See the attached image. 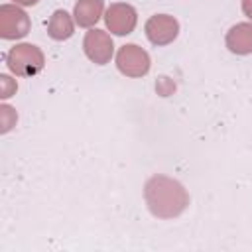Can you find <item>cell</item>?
I'll return each mask as SVG.
<instances>
[{
  "mask_svg": "<svg viewBox=\"0 0 252 252\" xmlns=\"http://www.w3.org/2000/svg\"><path fill=\"white\" fill-rule=\"evenodd\" d=\"M144 199L148 211L156 219H175L189 207V193L173 177L152 175L144 185Z\"/></svg>",
  "mask_w": 252,
  "mask_h": 252,
  "instance_id": "1",
  "label": "cell"
},
{
  "mask_svg": "<svg viewBox=\"0 0 252 252\" xmlns=\"http://www.w3.org/2000/svg\"><path fill=\"white\" fill-rule=\"evenodd\" d=\"M6 65L16 77H33L45 67V55L33 43H16L6 55Z\"/></svg>",
  "mask_w": 252,
  "mask_h": 252,
  "instance_id": "2",
  "label": "cell"
},
{
  "mask_svg": "<svg viewBox=\"0 0 252 252\" xmlns=\"http://www.w3.org/2000/svg\"><path fill=\"white\" fill-rule=\"evenodd\" d=\"M116 67L122 75L130 77V79H140V77L148 75V71L152 67V59L144 47H140L136 43H124L116 53Z\"/></svg>",
  "mask_w": 252,
  "mask_h": 252,
  "instance_id": "3",
  "label": "cell"
},
{
  "mask_svg": "<svg viewBox=\"0 0 252 252\" xmlns=\"http://www.w3.org/2000/svg\"><path fill=\"white\" fill-rule=\"evenodd\" d=\"M30 16L18 4L0 6V37L2 39H22L30 33Z\"/></svg>",
  "mask_w": 252,
  "mask_h": 252,
  "instance_id": "4",
  "label": "cell"
},
{
  "mask_svg": "<svg viewBox=\"0 0 252 252\" xmlns=\"http://www.w3.org/2000/svg\"><path fill=\"white\" fill-rule=\"evenodd\" d=\"M83 51L94 65H106V63H110V59L114 55V41L108 32L91 28L85 33Z\"/></svg>",
  "mask_w": 252,
  "mask_h": 252,
  "instance_id": "5",
  "label": "cell"
},
{
  "mask_svg": "<svg viewBox=\"0 0 252 252\" xmlns=\"http://www.w3.org/2000/svg\"><path fill=\"white\" fill-rule=\"evenodd\" d=\"M144 32L150 43L163 47V45L173 43L175 37L179 35V22L169 14H154L148 18Z\"/></svg>",
  "mask_w": 252,
  "mask_h": 252,
  "instance_id": "6",
  "label": "cell"
},
{
  "mask_svg": "<svg viewBox=\"0 0 252 252\" xmlns=\"http://www.w3.org/2000/svg\"><path fill=\"white\" fill-rule=\"evenodd\" d=\"M104 24L114 35H128L138 24V12L126 2H114L104 12Z\"/></svg>",
  "mask_w": 252,
  "mask_h": 252,
  "instance_id": "7",
  "label": "cell"
},
{
  "mask_svg": "<svg viewBox=\"0 0 252 252\" xmlns=\"http://www.w3.org/2000/svg\"><path fill=\"white\" fill-rule=\"evenodd\" d=\"M224 43L230 53L250 55L252 53V22H240L226 32Z\"/></svg>",
  "mask_w": 252,
  "mask_h": 252,
  "instance_id": "8",
  "label": "cell"
},
{
  "mask_svg": "<svg viewBox=\"0 0 252 252\" xmlns=\"http://www.w3.org/2000/svg\"><path fill=\"white\" fill-rule=\"evenodd\" d=\"M104 10V0H77L73 8V18L79 28H93Z\"/></svg>",
  "mask_w": 252,
  "mask_h": 252,
  "instance_id": "9",
  "label": "cell"
},
{
  "mask_svg": "<svg viewBox=\"0 0 252 252\" xmlns=\"http://www.w3.org/2000/svg\"><path fill=\"white\" fill-rule=\"evenodd\" d=\"M47 33L55 41H65L75 33V18L67 10H55L47 22Z\"/></svg>",
  "mask_w": 252,
  "mask_h": 252,
  "instance_id": "10",
  "label": "cell"
},
{
  "mask_svg": "<svg viewBox=\"0 0 252 252\" xmlns=\"http://www.w3.org/2000/svg\"><path fill=\"white\" fill-rule=\"evenodd\" d=\"M18 122V114L10 104H0V134L10 132Z\"/></svg>",
  "mask_w": 252,
  "mask_h": 252,
  "instance_id": "11",
  "label": "cell"
},
{
  "mask_svg": "<svg viewBox=\"0 0 252 252\" xmlns=\"http://www.w3.org/2000/svg\"><path fill=\"white\" fill-rule=\"evenodd\" d=\"M16 91H18V83L10 77V75H0V98L2 100H6V98H10L12 94H16Z\"/></svg>",
  "mask_w": 252,
  "mask_h": 252,
  "instance_id": "12",
  "label": "cell"
},
{
  "mask_svg": "<svg viewBox=\"0 0 252 252\" xmlns=\"http://www.w3.org/2000/svg\"><path fill=\"white\" fill-rule=\"evenodd\" d=\"M156 91L161 94V96H169L173 91H175V83L169 79V77H159L158 83H156Z\"/></svg>",
  "mask_w": 252,
  "mask_h": 252,
  "instance_id": "13",
  "label": "cell"
},
{
  "mask_svg": "<svg viewBox=\"0 0 252 252\" xmlns=\"http://www.w3.org/2000/svg\"><path fill=\"white\" fill-rule=\"evenodd\" d=\"M242 14L252 20V0H242Z\"/></svg>",
  "mask_w": 252,
  "mask_h": 252,
  "instance_id": "14",
  "label": "cell"
},
{
  "mask_svg": "<svg viewBox=\"0 0 252 252\" xmlns=\"http://www.w3.org/2000/svg\"><path fill=\"white\" fill-rule=\"evenodd\" d=\"M14 4H18V6H35L39 0H12Z\"/></svg>",
  "mask_w": 252,
  "mask_h": 252,
  "instance_id": "15",
  "label": "cell"
}]
</instances>
